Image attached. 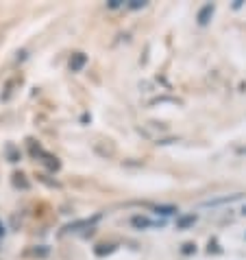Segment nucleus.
<instances>
[{
  "instance_id": "nucleus-7",
  "label": "nucleus",
  "mask_w": 246,
  "mask_h": 260,
  "mask_svg": "<svg viewBox=\"0 0 246 260\" xmlns=\"http://www.w3.org/2000/svg\"><path fill=\"white\" fill-rule=\"evenodd\" d=\"M133 225H135V228H148L150 221L144 219V216H135V219H133Z\"/></svg>"
},
{
  "instance_id": "nucleus-1",
  "label": "nucleus",
  "mask_w": 246,
  "mask_h": 260,
  "mask_svg": "<svg viewBox=\"0 0 246 260\" xmlns=\"http://www.w3.org/2000/svg\"><path fill=\"white\" fill-rule=\"evenodd\" d=\"M85 63H88V57H85L83 53H74L72 55V59H70V70L78 72V70H83Z\"/></svg>"
},
{
  "instance_id": "nucleus-4",
  "label": "nucleus",
  "mask_w": 246,
  "mask_h": 260,
  "mask_svg": "<svg viewBox=\"0 0 246 260\" xmlns=\"http://www.w3.org/2000/svg\"><path fill=\"white\" fill-rule=\"evenodd\" d=\"M194 221H196V214H187V216H181L177 221V225H179V230H185L187 225H192Z\"/></svg>"
},
{
  "instance_id": "nucleus-6",
  "label": "nucleus",
  "mask_w": 246,
  "mask_h": 260,
  "mask_svg": "<svg viewBox=\"0 0 246 260\" xmlns=\"http://www.w3.org/2000/svg\"><path fill=\"white\" fill-rule=\"evenodd\" d=\"M113 251V245H98L96 247V256H107Z\"/></svg>"
},
{
  "instance_id": "nucleus-2",
  "label": "nucleus",
  "mask_w": 246,
  "mask_h": 260,
  "mask_svg": "<svg viewBox=\"0 0 246 260\" xmlns=\"http://www.w3.org/2000/svg\"><path fill=\"white\" fill-rule=\"evenodd\" d=\"M242 199V192L237 194H231V197H222V199H212V201H205V206H220V204H231V201H237Z\"/></svg>"
},
{
  "instance_id": "nucleus-3",
  "label": "nucleus",
  "mask_w": 246,
  "mask_h": 260,
  "mask_svg": "<svg viewBox=\"0 0 246 260\" xmlns=\"http://www.w3.org/2000/svg\"><path fill=\"white\" fill-rule=\"evenodd\" d=\"M212 13H214V5L202 7L200 13H198V22H200V24H207V20H209V16H212Z\"/></svg>"
},
{
  "instance_id": "nucleus-11",
  "label": "nucleus",
  "mask_w": 246,
  "mask_h": 260,
  "mask_svg": "<svg viewBox=\"0 0 246 260\" xmlns=\"http://www.w3.org/2000/svg\"><path fill=\"white\" fill-rule=\"evenodd\" d=\"M144 5H146V3H140V0H133V3L129 5V7H131V9H142Z\"/></svg>"
},
{
  "instance_id": "nucleus-13",
  "label": "nucleus",
  "mask_w": 246,
  "mask_h": 260,
  "mask_svg": "<svg viewBox=\"0 0 246 260\" xmlns=\"http://www.w3.org/2000/svg\"><path fill=\"white\" fill-rule=\"evenodd\" d=\"M242 214H244V216H246V206H244V210H242Z\"/></svg>"
},
{
  "instance_id": "nucleus-12",
  "label": "nucleus",
  "mask_w": 246,
  "mask_h": 260,
  "mask_svg": "<svg viewBox=\"0 0 246 260\" xmlns=\"http://www.w3.org/2000/svg\"><path fill=\"white\" fill-rule=\"evenodd\" d=\"M122 3H120V0H111V3H109V7H111V9H118V7H120Z\"/></svg>"
},
{
  "instance_id": "nucleus-14",
  "label": "nucleus",
  "mask_w": 246,
  "mask_h": 260,
  "mask_svg": "<svg viewBox=\"0 0 246 260\" xmlns=\"http://www.w3.org/2000/svg\"><path fill=\"white\" fill-rule=\"evenodd\" d=\"M0 234H3V230H0Z\"/></svg>"
},
{
  "instance_id": "nucleus-10",
  "label": "nucleus",
  "mask_w": 246,
  "mask_h": 260,
  "mask_svg": "<svg viewBox=\"0 0 246 260\" xmlns=\"http://www.w3.org/2000/svg\"><path fill=\"white\" fill-rule=\"evenodd\" d=\"M7 153H9L11 162H18V153H16V149H13V147H9V149H7Z\"/></svg>"
},
{
  "instance_id": "nucleus-9",
  "label": "nucleus",
  "mask_w": 246,
  "mask_h": 260,
  "mask_svg": "<svg viewBox=\"0 0 246 260\" xmlns=\"http://www.w3.org/2000/svg\"><path fill=\"white\" fill-rule=\"evenodd\" d=\"M192 251H196V245H192V243L183 245V254H192Z\"/></svg>"
},
{
  "instance_id": "nucleus-8",
  "label": "nucleus",
  "mask_w": 246,
  "mask_h": 260,
  "mask_svg": "<svg viewBox=\"0 0 246 260\" xmlns=\"http://www.w3.org/2000/svg\"><path fill=\"white\" fill-rule=\"evenodd\" d=\"M13 177H16V179H13V182H16V186H22V188H26V179H22L24 175H20V173H16V175H13Z\"/></svg>"
},
{
  "instance_id": "nucleus-5",
  "label": "nucleus",
  "mask_w": 246,
  "mask_h": 260,
  "mask_svg": "<svg viewBox=\"0 0 246 260\" xmlns=\"http://www.w3.org/2000/svg\"><path fill=\"white\" fill-rule=\"evenodd\" d=\"M155 212H157V214H175V212H179V210H177L175 206H157Z\"/></svg>"
}]
</instances>
